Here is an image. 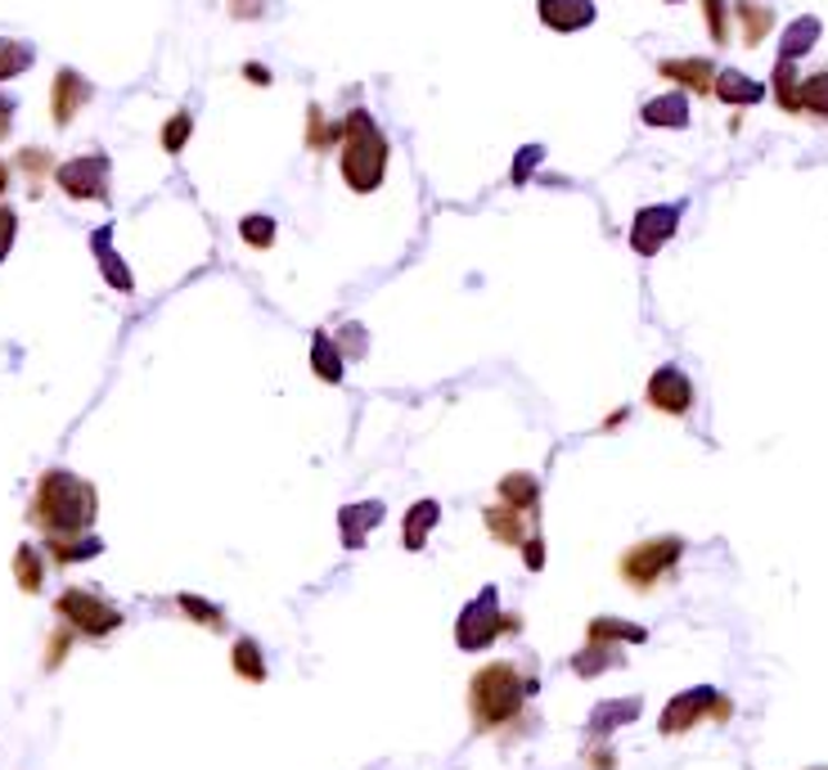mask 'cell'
<instances>
[{
    "mask_svg": "<svg viewBox=\"0 0 828 770\" xmlns=\"http://www.w3.org/2000/svg\"><path fill=\"white\" fill-rule=\"evenodd\" d=\"M90 95H95V86L81 77V72H72V68H59L55 72V86H50V118H55V127H68L81 108L90 104Z\"/></svg>",
    "mask_w": 828,
    "mask_h": 770,
    "instance_id": "10",
    "label": "cell"
},
{
    "mask_svg": "<svg viewBox=\"0 0 828 770\" xmlns=\"http://www.w3.org/2000/svg\"><path fill=\"white\" fill-rule=\"evenodd\" d=\"M95 514H99L95 487H90L86 478L68 474V469L41 474L37 496H32V505H28V518H32L46 536H81V532H90Z\"/></svg>",
    "mask_w": 828,
    "mask_h": 770,
    "instance_id": "1",
    "label": "cell"
},
{
    "mask_svg": "<svg viewBox=\"0 0 828 770\" xmlns=\"http://www.w3.org/2000/svg\"><path fill=\"white\" fill-rule=\"evenodd\" d=\"M608 667H617V653H613L608 644H600V640H590V649H581V653L572 657V672H576V676H600V672H608Z\"/></svg>",
    "mask_w": 828,
    "mask_h": 770,
    "instance_id": "28",
    "label": "cell"
},
{
    "mask_svg": "<svg viewBox=\"0 0 828 770\" xmlns=\"http://www.w3.org/2000/svg\"><path fill=\"white\" fill-rule=\"evenodd\" d=\"M437 518H441V505H437V500H419V505H410L406 527H401L406 549H423V545H428V532L437 527Z\"/></svg>",
    "mask_w": 828,
    "mask_h": 770,
    "instance_id": "18",
    "label": "cell"
},
{
    "mask_svg": "<svg viewBox=\"0 0 828 770\" xmlns=\"http://www.w3.org/2000/svg\"><path fill=\"white\" fill-rule=\"evenodd\" d=\"M523 549H527V568H540V564H545V545H540V536H527Z\"/></svg>",
    "mask_w": 828,
    "mask_h": 770,
    "instance_id": "41",
    "label": "cell"
},
{
    "mask_svg": "<svg viewBox=\"0 0 828 770\" xmlns=\"http://www.w3.org/2000/svg\"><path fill=\"white\" fill-rule=\"evenodd\" d=\"M675 222H680V207H675V203H671V207H662V203L640 207L635 222H631V248H635L640 257L662 253V244L675 235Z\"/></svg>",
    "mask_w": 828,
    "mask_h": 770,
    "instance_id": "9",
    "label": "cell"
},
{
    "mask_svg": "<svg viewBox=\"0 0 828 770\" xmlns=\"http://www.w3.org/2000/svg\"><path fill=\"white\" fill-rule=\"evenodd\" d=\"M37 59V50L28 41H14V37H0V81H10L19 72H28Z\"/></svg>",
    "mask_w": 828,
    "mask_h": 770,
    "instance_id": "25",
    "label": "cell"
},
{
    "mask_svg": "<svg viewBox=\"0 0 828 770\" xmlns=\"http://www.w3.org/2000/svg\"><path fill=\"white\" fill-rule=\"evenodd\" d=\"M540 154H545V149H536V145H532V149H523V154L514 158V181H518V185H523V181H527V176L536 172V163H540Z\"/></svg>",
    "mask_w": 828,
    "mask_h": 770,
    "instance_id": "39",
    "label": "cell"
},
{
    "mask_svg": "<svg viewBox=\"0 0 828 770\" xmlns=\"http://www.w3.org/2000/svg\"><path fill=\"white\" fill-rule=\"evenodd\" d=\"M240 240L249 248H271L275 244V216H266V212L244 216V222H240Z\"/></svg>",
    "mask_w": 828,
    "mask_h": 770,
    "instance_id": "32",
    "label": "cell"
},
{
    "mask_svg": "<svg viewBox=\"0 0 828 770\" xmlns=\"http://www.w3.org/2000/svg\"><path fill=\"white\" fill-rule=\"evenodd\" d=\"M14 577H19V586H23L28 595L41 591V582H46V564H41V555H37V545H19V555H14Z\"/></svg>",
    "mask_w": 828,
    "mask_h": 770,
    "instance_id": "29",
    "label": "cell"
},
{
    "mask_svg": "<svg viewBox=\"0 0 828 770\" xmlns=\"http://www.w3.org/2000/svg\"><path fill=\"white\" fill-rule=\"evenodd\" d=\"M500 500L523 509V514H532L536 500H540V483L532 474H509V478H500Z\"/></svg>",
    "mask_w": 828,
    "mask_h": 770,
    "instance_id": "22",
    "label": "cell"
},
{
    "mask_svg": "<svg viewBox=\"0 0 828 770\" xmlns=\"http://www.w3.org/2000/svg\"><path fill=\"white\" fill-rule=\"evenodd\" d=\"M181 608H185V613H189L194 622L212 626V631H216V626L225 622V617H221V608H216V604H207V600H198V595H181Z\"/></svg>",
    "mask_w": 828,
    "mask_h": 770,
    "instance_id": "36",
    "label": "cell"
},
{
    "mask_svg": "<svg viewBox=\"0 0 828 770\" xmlns=\"http://www.w3.org/2000/svg\"><path fill=\"white\" fill-rule=\"evenodd\" d=\"M6 189H10V163H0V198H6Z\"/></svg>",
    "mask_w": 828,
    "mask_h": 770,
    "instance_id": "45",
    "label": "cell"
},
{
    "mask_svg": "<svg viewBox=\"0 0 828 770\" xmlns=\"http://www.w3.org/2000/svg\"><path fill=\"white\" fill-rule=\"evenodd\" d=\"M64 649H68V635L50 640V667H55V663H59V657H64Z\"/></svg>",
    "mask_w": 828,
    "mask_h": 770,
    "instance_id": "44",
    "label": "cell"
},
{
    "mask_svg": "<svg viewBox=\"0 0 828 770\" xmlns=\"http://www.w3.org/2000/svg\"><path fill=\"white\" fill-rule=\"evenodd\" d=\"M590 640H600V644L631 640V644H640V640H649V631L644 626H631V622H617V617H595V622H590Z\"/></svg>",
    "mask_w": 828,
    "mask_h": 770,
    "instance_id": "31",
    "label": "cell"
},
{
    "mask_svg": "<svg viewBox=\"0 0 828 770\" xmlns=\"http://www.w3.org/2000/svg\"><path fill=\"white\" fill-rule=\"evenodd\" d=\"M712 95H721L725 104H757V99L766 95V86H761V81H752L748 72H734V68H725V72H717V86H712Z\"/></svg>",
    "mask_w": 828,
    "mask_h": 770,
    "instance_id": "17",
    "label": "cell"
},
{
    "mask_svg": "<svg viewBox=\"0 0 828 770\" xmlns=\"http://www.w3.org/2000/svg\"><path fill=\"white\" fill-rule=\"evenodd\" d=\"M342 181L357 189V194H374L388 176V140L374 127V118L366 108H351L342 118V154H338Z\"/></svg>",
    "mask_w": 828,
    "mask_h": 770,
    "instance_id": "2",
    "label": "cell"
},
{
    "mask_svg": "<svg viewBox=\"0 0 828 770\" xmlns=\"http://www.w3.org/2000/svg\"><path fill=\"white\" fill-rule=\"evenodd\" d=\"M801 77H797V59H779L775 64V99L779 108H788V114H801Z\"/></svg>",
    "mask_w": 828,
    "mask_h": 770,
    "instance_id": "24",
    "label": "cell"
},
{
    "mask_svg": "<svg viewBox=\"0 0 828 770\" xmlns=\"http://www.w3.org/2000/svg\"><path fill=\"white\" fill-rule=\"evenodd\" d=\"M707 712H712L717 721H725L730 717V703L717 694V690H684L680 699H671L666 703V712H662V734H684V730H693Z\"/></svg>",
    "mask_w": 828,
    "mask_h": 770,
    "instance_id": "8",
    "label": "cell"
},
{
    "mask_svg": "<svg viewBox=\"0 0 828 770\" xmlns=\"http://www.w3.org/2000/svg\"><path fill=\"white\" fill-rule=\"evenodd\" d=\"M108 158L104 154H81V158H68L55 167V185L68 194V198H95L104 203L108 198Z\"/></svg>",
    "mask_w": 828,
    "mask_h": 770,
    "instance_id": "7",
    "label": "cell"
},
{
    "mask_svg": "<svg viewBox=\"0 0 828 770\" xmlns=\"http://www.w3.org/2000/svg\"><path fill=\"white\" fill-rule=\"evenodd\" d=\"M684 555V540L680 536H657V540H644L635 549L622 555V577L635 586V591H649L657 577H666L675 568V559Z\"/></svg>",
    "mask_w": 828,
    "mask_h": 770,
    "instance_id": "6",
    "label": "cell"
},
{
    "mask_svg": "<svg viewBox=\"0 0 828 770\" xmlns=\"http://www.w3.org/2000/svg\"><path fill=\"white\" fill-rule=\"evenodd\" d=\"M244 72H249V81H257V86H266V81H271V72H266L262 64H249Z\"/></svg>",
    "mask_w": 828,
    "mask_h": 770,
    "instance_id": "43",
    "label": "cell"
},
{
    "mask_svg": "<svg viewBox=\"0 0 828 770\" xmlns=\"http://www.w3.org/2000/svg\"><path fill=\"white\" fill-rule=\"evenodd\" d=\"M487 527L505 540V545H523V509H514V505H491L487 509Z\"/></svg>",
    "mask_w": 828,
    "mask_h": 770,
    "instance_id": "27",
    "label": "cell"
},
{
    "mask_svg": "<svg viewBox=\"0 0 828 770\" xmlns=\"http://www.w3.org/2000/svg\"><path fill=\"white\" fill-rule=\"evenodd\" d=\"M230 10L240 19H257L262 14V0H230Z\"/></svg>",
    "mask_w": 828,
    "mask_h": 770,
    "instance_id": "42",
    "label": "cell"
},
{
    "mask_svg": "<svg viewBox=\"0 0 828 770\" xmlns=\"http://www.w3.org/2000/svg\"><path fill=\"white\" fill-rule=\"evenodd\" d=\"M657 72H662L666 81H680V86L698 90V95H712V86H717L712 59H662Z\"/></svg>",
    "mask_w": 828,
    "mask_h": 770,
    "instance_id": "14",
    "label": "cell"
},
{
    "mask_svg": "<svg viewBox=\"0 0 828 770\" xmlns=\"http://www.w3.org/2000/svg\"><path fill=\"white\" fill-rule=\"evenodd\" d=\"M702 10H707V28H712V41L725 46V41H730V10H725V0H702Z\"/></svg>",
    "mask_w": 828,
    "mask_h": 770,
    "instance_id": "35",
    "label": "cell"
},
{
    "mask_svg": "<svg viewBox=\"0 0 828 770\" xmlns=\"http://www.w3.org/2000/svg\"><path fill=\"white\" fill-rule=\"evenodd\" d=\"M801 114H815V118H828V68L824 72H810L801 77Z\"/></svg>",
    "mask_w": 828,
    "mask_h": 770,
    "instance_id": "30",
    "label": "cell"
},
{
    "mask_svg": "<svg viewBox=\"0 0 828 770\" xmlns=\"http://www.w3.org/2000/svg\"><path fill=\"white\" fill-rule=\"evenodd\" d=\"M383 523V500H361V505H347L338 514V532H342V545L347 549H361L366 536Z\"/></svg>",
    "mask_w": 828,
    "mask_h": 770,
    "instance_id": "13",
    "label": "cell"
},
{
    "mask_svg": "<svg viewBox=\"0 0 828 770\" xmlns=\"http://www.w3.org/2000/svg\"><path fill=\"white\" fill-rule=\"evenodd\" d=\"M649 406H657L662 415H689L693 406V383L680 365H662L653 379H649Z\"/></svg>",
    "mask_w": 828,
    "mask_h": 770,
    "instance_id": "11",
    "label": "cell"
},
{
    "mask_svg": "<svg viewBox=\"0 0 828 770\" xmlns=\"http://www.w3.org/2000/svg\"><path fill=\"white\" fill-rule=\"evenodd\" d=\"M536 685L518 676L514 663H491L473 676L468 685V712H473V725L478 730H500L505 721H514L523 712V699L532 694Z\"/></svg>",
    "mask_w": 828,
    "mask_h": 770,
    "instance_id": "3",
    "label": "cell"
},
{
    "mask_svg": "<svg viewBox=\"0 0 828 770\" xmlns=\"http://www.w3.org/2000/svg\"><path fill=\"white\" fill-rule=\"evenodd\" d=\"M189 131H194V118L189 114H172V123L163 127V149L167 154H181L185 140H189Z\"/></svg>",
    "mask_w": 828,
    "mask_h": 770,
    "instance_id": "34",
    "label": "cell"
},
{
    "mask_svg": "<svg viewBox=\"0 0 828 770\" xmlns=\"http://www.w3.org/2000/svg\"><path fill=\"white\" fill-rule=\"evenodd\" d=\"M734 14H739V23H743V41H748V46H761V41L770 37V28H775V10H770V6H757V0H739Z\"/></svg>",
    "mask_w": 828,
    "mask_h": 770,
    "instance_id": "20",
    "label": "cell"
},
{
    "mask_svg": "<svg viewBox=\"0 0 828 770\" xmlns=\"http://www.w3.org/2000/svg\"><path fill=\"white\" fill-rule=\"evenodd\" d=\"M536 10H540V23L549 32H581L595 23V0H536Z\"/></svg>",
    "mask_w": 828,
    "mask_h": 770,
    "instance_id": "12",
    "label": "cell"
},
{
    "mask_svg": "<svg viewBox=\"0 0 828 770\" xmlns=\"http://www.w3.org/2000/svg\"><path fill=\"white\" fill-rule=\"evenodd\" d=\"M644 123L649 127H671V131L689 127V99L684 95H657V99H649L644 104Z\"/></svg>",
    "mask_w": 828,
    "mask_h": 770,
    "instance_id": "15",
    "label": "cell"
},
{
    "mask_svg": "<svg viewBox=\"0 0 828 770\" xmlns=\"http://www.w3.org/2000/svg\"><path fill=\"white\" fill-rule=\"evenodd\" d=\"M55 613H59V617H64L72 631H81V635H90V640H104V635H113L117 626H123V613H117L108 600H99V595L81 591V586L64 591V595H59V604H55Z\"/></svg>",
    "mask_w": 828,
    "mask_h": 770,
    "instance_id": "5",
    "label": "cell"
},
{
    "mask_svg": "<svg viewBox=\"0 0 828 770\" xmlns=\"http://www.w3.org/2000/svg\"><path fill=\"white\" fill-rule=\"evenodd\" d=\"M635 712H640V703H635V699H626V703H604L595 717H590V730H595V734H608L613 725L635 721Z\"/></svg>",
    "mask_w": 828,
    "mask_h": 770,
    "instance_id": "33",
    "label": "cell"
},
{
    "mask_svg": "<svg viewBox=\"0 0 828 770\" xmlns=\"http://www.w3.org/2000/svg\"><path fill=\"white\" fill-rule=\"evenodd\" d=\"M311 365H315V374H320L324 383H342V365H347V357L333 348L329 334H315V339H311Z\"/></svg>",
    "mask_w": 828,
    "mask_h": 770,
    "instance_id": "21",
    "label": "cell"
},
{
    "mask_svg": "<svg viewBox=\"0 0 828 770\" xmlns=\"http://www.w3.org/2000/svg\"><path fill=\"white\" fill-rule=\"evenodd\" d=\"M90 244H95V253H99V271H104V280H108L117 293H131V289H136V280H131V271L123 266V257L113 253V235H108V231H99Z\"/></svg>",
    "mask_w": 828,
    "mask_h": 770,
    "instance_id": "16",
    "label": "cell"
},
{
    "mask_svg": "<svg viewBox=\"0 0 828 770\" xmlns=\"http://www.w3.org/2000/svg\"><path fill=\"white\" fill-rule=\"evenodd\" d=\"M46 549H50L55 564H81V559H95L104 545L81 532V536H46Z\"/></svg>",
    "mask_w": 828,
    "mask_h": 770,
    "instance_id": "19",
    "label": "cell"
},
{
    "mask_svg": "<svg viewBox=\"0 0 828 770\" xmlns=\"http://www.w3.org/2000/svg\"><path fill=\"white\" fill-rule=\"evenodd\" d=\"M819 41V19H797L788 32H783V46H779V59H801L810 46Z\"/></svg>",
    "mask_w": 828,
    "mask_h": 770,
    "instance_id": "26",
    "label": "cell"
},
{
    "mask_svg": "<svg viewBox=\"0 0 828 770\" xmlns=\"http://www.w3.org/2000/svg\"><path fill=\"white\" fill-rule=\"evenodd\" d=\"M14 235H19V212L0 203V262L10 257V248H14Z\"/></svg>",
    "mask_w": 828,
    "mask_h": 770,
    "instance_id": "38",
    "label": "cell"
},
{
    "mask_svg": "<svg viewBox=\"0 0 828 770\" xmlns=\"http://www.w3.org/2000/svg\"><path fill=\"white\" fill-rule=\"evenodd\" d=\"M230 667H234V672H240L244 681H253V685H257V681H266V663H262V644L244 635L240 644H234V649H230Z\"/></svg>",
    "mask_w": 828,
    "mask_h": 770,
    "instance_id": "23",
    "label": "cell"
},
{
    "mask_svg": "<svg viewBox=\"0 0 828 770\" xmlns=\"http://www.w3.org/2000/svg\"><path fill=\"white\" fill-rule=\"evenodd\" d=\"M19 167L32 176V185H41V176L55 172V158H50L46 149H23V154H19Z\"/></svg>",
    "mask_w": 828,
    "mask_h": 770,
    "instance_id": "37",
    "label": "cell"
},
{
    "mask_svg": "<svg viewBox=\"0 0 828 770\" xmlns=\"http://www.w3.org/2000/svg\"><path fill=\"white\" fill-rule=\"evenodd\" d=\"M10 127H14V99H10V95H0V140L10 136Z\"/></svg>",
    "mask_w": 828,
    "mask_h": 770,
    "instance_id": "40",
    "label": "cell"
},
{
    "mask_svg": "<svg viewBox=\"0 0 828 770\" xmlns=\"http://www.w3.org/2000/svg\"><path fill=\"white\" fill-rule=\"evenodd\" d=\"M500 631H518V617H505V613H500V595H496V586H487L478 600H473V604L459 613V622H455V640H459L464 653L491 649Z\"/></svg>",
    "mask_w": 828,
    "mask_h": 770,
    "instance_id": "4",
    "label": "cell"
}]
</instances>
